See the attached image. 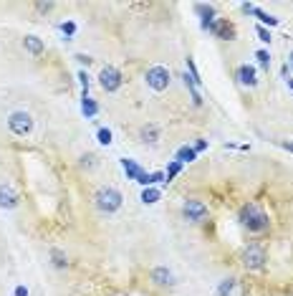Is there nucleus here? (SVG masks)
<instances>
[{"label":"nucleus","instance_id":"20","mask_svg":"<svg viewBox=\"0 0 293 296\" xmlns=\"http://www.w3.org/2000/svg\"><path fill=\"white\" fill-rule=\"evenodd\" d=\"M157 137H160V129H157V127H152V124L141 129V142H150V144H155V142H157Z\"/></svg>","mask_w":293,"mask_h":296},{"label":"nucleus","instance_id":"26","mask_svg":"<svg viewBox=\"0 0 293 296\" xmlns=\"http://www.w3.org/2000/svg\"><path fill=\"white\" fill-rule=\"evenodd\" d=\"M61 31H63V36H73V33H76V23H73V21H66V23H61Z\"/></svg>","mask_w":293,"mask_h":296},{"label":"nucleus","instance_id":"18","mask_svg":"<svg viewBox=\"0 0 293 296\" xmlns=\"http://www.w3.org/2000/svg\"><path fill=\"white\" fill-rule=\"evenodd\" d=\"M253 16L263 23V28H265V26H278V23H280L275 16H270V13H265V11H260V8H255V11H253Z\"/></svg>","mask_w":293,"mask_h":296},{"label":"nucleus","instance_id":"25","mask_svg":"<svg viewBox=\"0 0 293 296\" xmlns=\"http://www.w3.org/2000/svg\"><path fill=\"white\" fill-rule=\"evenodd\" d=\"M96 139H99V144H111V129L101 127V129L96 132Z\"/></svg>","mask_w":293,"mask_h":296},{"label":"nucleus","instance_id":"8","mask_svg":"<svg viewBox=\"0 0 293 296\" xmlns=\"http://www.w3.org/2000/svg\"><path fill=\"white\" fill-rule=\"evenodd\" d=\"M207 33H212L215 38H220V41H233L235 38V26L233 23H228L225 18H215L207 28H205Z\"/></svg>","mask_w":293,"mask_h":296},{"label":"nucleus","instance_id":"3","mask_svg":"<svg viewBox=\"0 0 293 296\" xmlns=\"http://www.w3.org/2000/svg\"><path fill=\"white\" fill-rule=\"evenodd\" d=\"M8 129L16 134V137H28L33 132V116L23 109L18 111H11L8 114Z\"/></svg>","mask_w":293,"mask_h":296},{"label":"nucleus","instance_id":"6","mask_svg":"<svg viewBox=\"0 0 293 296\" xmlns=\"http://www.w3.org/2000/svg\"><path fill=\"white\" fill-rule=\"evenodd\" d=\"M265 251L260 248V246H248L245 251H243V266L248 268V271H263L265 268Z\"/></svg>","mask_w":293,"mask_h":296},{"label":"nucleus","instance_id":"5","mask_svg":"<svg viewBox=\"0 0 293 296\" xmlns=\"http://www.w3.org/2000/svg\"><path fill=\"white\" fill-rule=\"evenodd\" d=\"M182 215H185V220H190V223H202L207 215H210V210H207V205L202 203V200H185L182 203Z\"/></svg>","mask_w":293,"mask_h":296},{"label":"nucleus","instance_id":"21","mask_svg":"<svg viewBox=\"0 0 293 296\" xmlns=\"http://www.w3.org/2000/svg\"><path fill=\"white\" fill-rule=\"evenodd\" d=\"M187 76L192 79V84H195V86H200V84H202V79H200V74H197V66H195V61H192L190 56H187Z\"/></svg>","mask_w":293,"mask_h":296},{"label":"nucleus","instance_id":"7","mask_svg":"<svg viewBox=\"0 0 293 296\" xmlns=\"http://www.w3.org/2000/svg\"><path fill=\"white\" fill-rule=\"evenodd\" d=\"M99 84H101V89L104 91H116V89H121V84H124V76H121V71L119 69H114V66H104L101 69V74H99Z\"/></svg>","mask_w":293,"mask_h":296},{"label":"nucleus","instance_id":"1","mask_svg":"<svg viewBox=\"0 0 293 296\" xmlns=\"http://www.w3.org/2000/svg\"><path fill=\"white\" fill-rule=\"evenodd\" d=\"M238 218H240L243 228H248L250 233H263V230H268V225H270V220H268V213H265L260 205H255V203H248V205H243Z\"/></svg>","mask_w":293,"mask_h":296},{"label":"nucleus","instance_id":"16","mask_svg":"<svg viewBox=\"0 0 293 296\" xmlns=\"http://www.w3.org/2000/svg\"><path fill=\"white\" fill-rule=\"evenodd\" d=\"M175 160L180 162V165H185V162H195L197 160V152H195V147H180L177 150V155H175Z\"/></svg>","mask_w":293,"mask_h":296},{"label":"nucleus","instance_id":"17","mask_svg":"<svg viewBox=\"0 0 293 296\" xmlns=\"http://www.w3.org/2000/svg\"><path fill=\"white\" fill-rule=\"evenodd\" d=\"M160 198H162V193H160L157 188H144V190H141V198H139V200H141L144 205H155V203H157Z\"/></svg>","mask_w":293,"mask_h":296},{"label":"nucleus","instance_id":"4","mask_svg":"<svg viewBox=\"0 0 293 296\" xmlns=\"http://www.w3.org/2000/svg\"><path fill=\"white\" fill-rule=\"evenodd\" d=\"M144 79H146V86H150L152 91H165L172 84V74H170L167 66H152V69H146Z\"/></svg>","mask_w":293,"mask_h":296},{"label":"nucleus","instance_id":"12","mask_svg":"<svg viewBox=\"0 0 293 296\" xmlns=\"http://www.w3.org/2000/svg\"><path fill=\"white\" fill-rule=\"evenodd\" d=\"M81 111H84L86 119H94V116L99 114V104H96L89 94H84V91H81Z\"/></svg>","mask_w":293,"mask_h":296},{"label":"nucleus","instance_id":"9","mask_svg":"<svg viewBox=\"0 0 293 296\" xmlns=\"http://www.w3.org/2000/svg\"><path fill=\"white\" fill-rule=\"evenodd\" d=\"M18 203H21V198H18L13 185H0V208L13 210V208H18Z\"/></svg>","mask_w":293,"mask_h":296},{"label":"nucleus","instance_id":"36","mask_svg":"<svg viewBox=\"0 0 293 296\" xmlns=\"http://www.w3.org/2000/svg\"><path fill=\"white\" fill-rule=\"evenodd\" d=\"M283 150H288V152H293V144H283Z\"/></svg>","mask_w":293,"mask_h":296},{"label":"nucleus","instance_id":"13","mask_svg":"<svg viewBox=\"0 0 293 296\" xmlns=\"http://www.w3.org/2000/svg\"><path fill=\"white\" fill-rule=\"evenodd\" d=\"M195 13L202 18V28H207L212 21H215V6H205V3H197L195 6Z\"/></svg>","mask_w":293,"mask_h":296},{"label":"nucleus","instance_id":"23","mask_svg":"<svg viewBox=\"0 0 293 296\" xmlns=\"http://www.w3.org/2000/svg\"><path fill=\"white\" fill-rule=\"evenodd\" d=\"M255 58H258L260 69H265V71L270 69V53H268V51H263V48H260V51H255Z\"/></svg>","mask_w":293,"mask_h":296},{"label":"nucleus","instance_id":"24","mask_svg":"<svg viewBox=\"0 0 293 296\" xmlns=\"http://www.w3.org/2000/svg\"><path fill=\"white\" fill-rule=\"evenodd\" d=\"M180 170H182V165H180L177 160H172V162H170V167H167V172H165V177H167V183L172 180V177H177V175H180Z\"/></svg>","mask_w":293,"mask_h":296},{"label":"nucleus","instance_id":"35","mask_svg":"<svg viewBox=\"0 0 293 296\" xmlns=\"http://www.w3.org/2000/svg\"><path fill=\"white\" fill-rule=\"evenodd\" d=\"M288 58H290V61H288L285 66H288V69H293V51H290V56H288Z\"/></svg>","mask_w":293,"mask_h":296},{"label":"nucleus","instance_id":"14","mask_svg":"<svg viewBox=\"0 0 293 296\" xmlns=\"http://www.w3.org/2000/svg\"><path fill=\"white\" fill-rule=\"evenodd\" d=\"M152 281L157 286H167V283H172V271L165 266H157V268H152Z\"/></svg>","mask_w":293,"mask_h":296},{"label":"nucleus","instance_id":"19","mask_svg":"<svg viewBox=\"0 0 293 296\" xmlns=\"http://www.w3.org/2000/svg\"><path fill=\"white\" fill-rule=\"evenodd\" d=\"M51 261H53L56 268H66V266H68V258H66V253H63L61 248H53V251H51Z\"/></svg>","mask_w":293,"mask_h":296},{"label":"nucleus","instance_id":"10","mask_svg":"<svg viewBox=\"0 0 293 296\" xmlns=\"http://www.w3.org/2000/svg\"><path fill=\"white\" fill-rule=\"evenodd\" d=\"M23 48H26L31 56H41V53L46 51V43H43L38 36H26V38H23Z\"/></svg>","mask_w":293,"mask_h":296},{"label":"nucleus","instance_id":"28","mask_svg":"<svg viewBox=\"0 0 293 296\" xmlns=\"http://www.w3.org/2000/svg\"><path fill=\"white\" fill-rule=\"evenodd\" d=\"M255 33H258V38H260L263 43H270V31H265L263 26H258V28H255Z\"/></svg>","mask_w":293,"mask_h":296},{"label":"nucleus","instance_id":"30","mask_svg":"<svg viewBox=\"0 0 293 296\" xmlns=\"http://www.w3.org/2000/svg\"><path fill=\"white\" fill-rule=\"evenodd\" d=\"M51 8H53V3H36V11L38 13H48Z\"/></svg>","mask_w":293,"mask_h":296},{"label":"nucleus","instance_id":"27","mask_svg":"<svg viewBox=\"0 0 293 296\" xmlns=\"http://www.w3.org/2000/svg\"><path fill=\"white\" fill-rule=\"evenodd\" d=\"M89 74L86 71H79V84H81V89H84V94H89Z\"/></svg>","mask_w":293,"mask_h":296},{"label":"nucleus","instance_id":"2","mask_svg":"<svg viewBox=\"0 0 293 296\" xmlns=\"http://www.w3.org/2000/svg\"><path fill=\"white\" fill-rule=\"evenodd\" d=\"M121 203H124L121 193H119L116 188H111V185H104V188H99V190L94 193V205H96V210H101V213H106V215L116 213V210L121 208Z\"/></svg>","mask_w":293,"mask_h":296},{"label":"nucleus","instance_id":"31","mask_svg":"<svg viewBox=\"0 0 293 296\" xmlns=\"http://www.w3.org/2000/svg\"><path fill=\"white\" fill-rule=\"evenodd\" d=\"M76 61H79V64H86V66H89V64H91V58H89V56H84V53H79V56H76Z\"/></svg>","mask_w":293,"mask_h":296},{"label":"nucleus","instance_id":"15","mask_svg":"<svg viewBox=\"0 0 293 296\" xmlns=\"http://www.w3.org/2000/svg\"><path fill=\"white\" fill-rule=\"evenodd\" d=\"M121 170L126 172V180H139V175L144 172V170H141L134 160H126V157L121 160Z\"/></svg>","mask_w":293,"mask_h":296},{"label":"nucleus","instance_id":"29","mask_svg":"<svg viewBox=\"0 0 293 296\" xmlns=\"http://www.w3.org/2000/svg\"><path fill=\"white\" fill-rule=\"evenodd\" d=\"M81 165H84V167H96V157H94V155H84V157H81Z\"/></svg>","mask_w":293,"mask_h":296},{"label":"nucleus","instance_id":"34","mask_svg":"<svg viewBox=\"0 0 293 296\" xmlns=\"http://www.w3.org/2000/svg\"><path fill=\"white\" fill-rule=\"evenodd\" d=\"M16 296H28V288H26V286H18V288H16Z\"/></svg>","mask_w":293,"mask_h":296},{"label":"nucleus","instance_id":"11","mask_svg":"<svg viewBox=\"0 0 293 296\" xmlns=\"http://www.w3.org/2000/svg\"><path fill=\"white\" fill-rule=\"evenodd\" d=\"M238 81H240L243 86H255V84H258V79H255V69H253L250 64H243V66L238 69Z\"/></svg>","mask_w":293,"mask_h":296},{"label":"nucleus","instance_id":"33","mask_svg":"<svg viewBox=\"0 0 293 296\" xmlns=\"http://www.w3.org/2000/svg\"><path fill=\"white\" fill-rule=\"evenodd\" d=\"M202 150H207V142H205V139H200V142L195 144V152H202Z\"/></svg>","mask_w":293,"mask_h":296},{"label":"nucleus","instance_id":"22","mask_svg":"<svg viewBox=\"0 0 293 296\" xmlns=\"http://www.w3.org/2000/svg\"><path fill=\"white\" fill-rule=\"evenodd\" d=\"M233 288H235V278H225L223 283L217 286V296H230Z\"/></svg>","mask_w":293,"mask_h":296},{"label":"nucleus","instance_id":"32","mask_svg":"<svg viewBox=\"0 0 293 296\" xmlns=\"http://www.w3.org/2000/svg\"><path fill=\"white\" fill-rule=\"evenodd\" d=\"M240 8H243V13H248V16H253V11H255V6H250V3H243Z\"/></svg>","mask_w":293,"mask_h":296}]
</instances>
